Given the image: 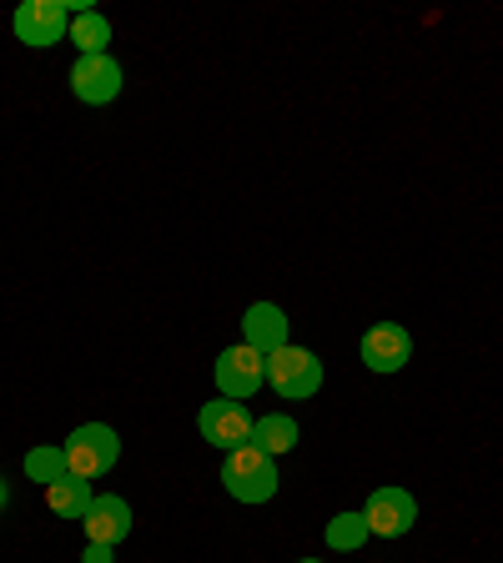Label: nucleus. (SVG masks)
<instances>
[{
	"mask_svg": "<svg viewBox=\"0 0 503 563\" xmlns=\"http://www.w3.org/2000/svg\"><path fill=\"white\" fill-rule=\"evenodd\" d=\"M222 483L232 493L237 504H267L272 493H277V457H267L262 448L242 443L222 457Z\"/></svg>",
	"mask_w": 503,
	"mask_h": 563,
	"instance_id": "obj_1",
	"label": "nucleus"
},
{
	"mask_svg": "<svg viewBox=\"0 0 503 563\" xmlns=\"http://www.w3.org/2000/svg\"><path fill=\"white\" fill-rule=\"evenodd\" d=\"M61 448H66L70 478H86V483L111 473L121 457V438H117V428H106V422H81Z\"/></svg>",
	"mask_w": 503,
	"mask_h": 563,
	"instance_id": "obj_2",
	"label": "nucleus"
},
{
	"mask_svg": "<svg viewBox=\"0 0 503 563\" xmlns=\"http://www.w3.org/2000/svg\"><path fill=\"white\" fill-rule=\"evenodd\" d=\"M267 383L277 387V398H287V402L313 398L317 387H322V363H317V352L287 342V347L267 352Z\"/></svg>",
	"mask_w": 503,
	"mask_h": 563,
	"instance_id": "obj_3",
	"label": "nucleus"
},
{
	"mask_svg": "<svg viewBox=\"0 0 503 563\" xmlns=\"http://www.w3.org/2000/svg\"><path fill=\"white\" fill-rule=\"evenodd\" d=\"M262 383H267V357H262L258 347L237 342V347H227L222 357H217V393H222V398L242 402V398H252Z\"/></svg>",
	"mask_w": 503,
	"mask_h": 563,
	"instance_id": "obj_4",
	"label": "nucleus"
},
{
	"mask_svg": "<svg viewBox=\"0 0 503 563\" xmlns=\"http://www.w3.org/2000/svg\"><path fill=\"white\" fill-rule=\"evenodd\" d=\"M197 428H201V438H207L211 448H222V453L252 443V412H247L242 402H232V398L207 402V408L197 412Z\"/></svg>",
	"mask_w": 503,
	"mask_h": 563,
	"instance_id": "obj_5",
	"label": "nucleus"
},
{
	"mask_svg": "<svg viewBox=\"0 0 503 563\" xmlns=\"http://www.w3.org/2000/svg\"><path fill=\"white\" fill-rule=\"evenodd\" d=\"M363 518H368V533H378V539H403L418 523V504H413L408 488H378L368 498Z\"/></svg>",
	"mask_w": 503,
	"mask_h": 563,
	"instance_id": "obj_6",
	"label": "nucleus"
},
{
	"mask_svg": "<svg viewBox=\"0 0 503 563\" xmlns=\"http://www.w3.org/2000/svg\"><path fill=\"white\" fill-rule=\"evenodd\" d=\"M66 31H70L66 0H25L15 11V41H25V46H56Z\"/></svg>",
	"mask_w": 503,
	"mask_h": 563,
	"instance_id": "obj_7",
	"label": "nucleus"
},
{
	"mask_svg": "<svg viewBox=\"0 0 503 563\" xmlns=\"http://www.w3.org/2000/svg\"><path fill=\"white\" fill-rule=\"evenodd\" d=\"M70 91L86 106H106L121 96V66L111 56H81L70 66Z\"/></svg>",
	"mask_w": 503,
	"mask_h": 563,
	"instance_id": "obj_8",
	"label": "nucleus"
},
{
	"mask_svg": "<svg viewBox=\"0 0 503 563\" xmlns=\"http://www.w3.org/2000/svg\"><path fill=\"white\" fill-rule=\"evenodd\" d=\"M81 523H86V539L91 543L117 549V543L131 533V504L127 498H117V493H101V498H91V508H86Z\"/></svg>",
	"mask_w": 503,
	"mask_h": 563,
	"instance_id": "obj_9",
	"label": "nucleus"
},
{
	"mask_svg": "<svg viewBox=\"0 0 503 563\" xmlns=\"http://www.w3.org/2000/svg\"><path fill=\"white\" fill-rule=\"evenodd\" d=\"M408 357H413V338H408V328H398V322H378V328L363 338V363L373 367V373H398Z\"/></svg>",
	"mask_w": 503,
	"mask_h": 563,
	"instance_id": "obj_10",
	"label": "nucleus"
},
{
	"mask_svg": "<svg viewBox=\"0 0 503 563\" xmlns=\"http://www.w3.org/2000/svg\"><path fill=\"white\" fill-rule=\"evenodd\" d=\"M242 338H247V347H258L262 357L287 347V312H282L277 302H252L242 317Z\"/></svg>",
	"mask_w": 503,
	"mask_h": 563,
	"instance_id": "obj_11",
	"label": "nucleus"
},
{
	"mask_svg": "<svg viewBox=\"0 0 503 563\" xmlns=\"http://www.w3.org/2000/svg\"><path fill=\"white\" fill-rule=\"evenodd\" d=\"M252 448H262L267 457L277 453H293L297 448V422L287 412H267V418L252 422Z\"/></svg>",
	"mask_w": 503,
	"mask_h": 563,
	"instance_id": "obj_12",
	"label": "nucleus"
},
{
	"mask_svg": "<svg viewBox=\"0 0 503 563\" xmlns=\"http://www.w3.org/2000/svg\"><path fill=\"white\" fill-rule=\"evenodd\" d=\"M91 483L86 478H61V483H51L46 488V504H51V514H61V518H86V508H91Z\"/></svg>",
	"mask_w": 503,
	"mask_h": 563,
	"instance_id": "obj_13",
	"label": "nucleus"
},
{
	"mask_svg": "<svg viewBox=\"0 0 503 563\" xmlns=\"http://www.w3.org/2000/svg\"><path fill=\"white\" fill-rule=\"evenodd\" d=\"M70 41L81 46V56H106V46H111V25H106V15H96V11L70 15Z\"/></svg>",
	"mask_w": 503,
	"mask_h": 563,
	"instance_id": "obj_14",
	"label": "nucleus"
},
{
	"mask_svg": "<svg viewBox=\"0 0 503 563\" xmlns=\"http://www.w3.org/2000/svg\"><path fill=\"white\" fill-rule=\"evenodd\" d=\"M25 473H31L35 483H61V478H70V463H66V448H31L25 453Z\"/></svg>",
	"mask_w": 503,
	"mask_h": 563,
	"instance_id": "obj_15",
	"label": "nucleus"
},
{
	"mask_svg": "<svg viewBox=\"0 0 503 563\" xmlns=\"http://www.w3.org/2000/svg\"><path fill=\"white\" fill-rule=\"evenodd\" d=\"M373 539V533H368V518L363 514H338L328 523V543L338 553H352V549H363V543Z\"/></svg>",
	"mask_w": 503,
	"mask_h": 563,
	"instance_id": "obj_16",
	"label": "nucleus"
},
{
	"mask_svg": "<svg viewBox=\"0 0 503 563\" xmlns=\"http://www.w3.org/2000/svg\"><path fill=\"white\" fill-rule=\"evenodd\" d=\"M81 563H111V549H106V543H86Z\"/></svg>",
	"mask_w": 503,
	"mask_h": 563,
	"instance_id": "obj_17",
	"label": "nucleus"
},
{
	"mask_svg": "<svg viewBox=\"0 0 503 563\" xmlns=\"http://www.w3.org/2000/svg\"><path fill=\"white\" fill-rule=\"evenodd\" d=\"M6 498H11V488H6V483H0V508H6Z\"/></svg>",
	"mask_w": 503,
	"mask_h": 563,
	"instance_id": "obj_18",
	"label": "nucleus"
},
{
	"mask_svg": "<svg viewBox=\"0 0 503 563\" xmlns=\"http://www.w3.org/2000/svg\"><path fill=\"white\" fill-rule=\"evenodd\" d=\"M297 563H317V559H297Z\"/></svg>",
	"mask_w": 503,
	"mask_h": 563,
	"instance_id": "obj_19",
	"label": "nucleus"
}]
</instances>
